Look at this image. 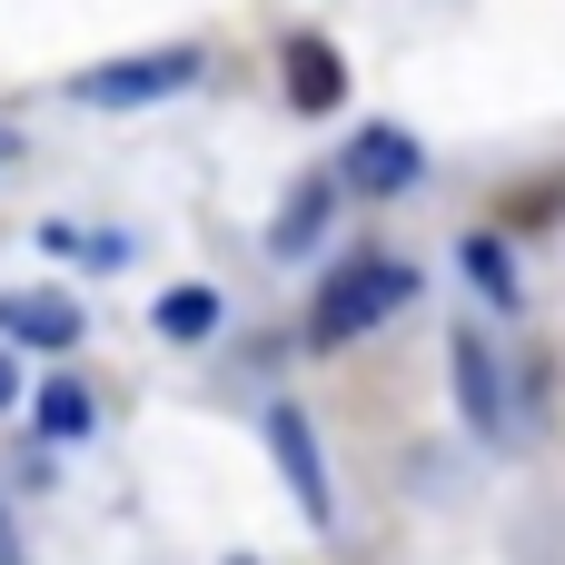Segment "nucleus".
Instances as JSON below:
<instances>
[{
    "mask_svg": "<svg viewBox=\"0 0 565 565\" xmlns=\"http://www.w3.org/2000/svg\"><path fill=\"white\" fill-rule=\"evenodd\" d=\"M407 298H417V268L387 258V248H358V258H338V268L318 278V298H308V348L338 358V348H358L367 328H387Z\"/></svg>",
    "mask_w": 565,
    "mask_h": 565,
    "instance_id": "1",
    "label": "nucleus"
},
{
    "mask_svg": "<svg viewBox=\"0 0 565 565\" xmlns=\"http://www.w3.org/2000/svg\"><path fill=\"white\" fill-rule=\"evenodd\" d=\"M199 79H209V50L179 40V50H129V60L79 70L70 99H79V109H149V99H179V89H199Z\"/></svg>",
    "mask_w": 565,
    "mask_h": 565,
    "instance_id": "2",
    "label": "nucleus"
},
{
    "mask_svg": "<svg viewBox=\"0 0 565 565\" xmlns=\"http://www.w3.org/2000/svg\"><path fill=\"white\" fill-rule=\"evenodd\" d=\"M268 457H278V477H288L298 516H308V526H338V497H328V457H318V427H308V407H268Z\"/></svg>",
    "mask_w": 565,
    "mask_h": 565,
    "instance_id": "3",
    "label": "nucleus"
},
{
    "mask_svg": "<svg viewBox=\"0 0 565 565\" xmlns=\"http://www.w3.org/2000/svg\"><path fill=\"white\" fill-rule=\"evenodd\" d=\"M338 179H348V189H367V199H407V189L427 179V149H417L407 129H387V119H367V129L348 139V159H338Z\"/></svg>",
    "mask_w": 565,
    "mask_h": 565,
    "instance_id": "4",
    "label": "nucleus"
},
{
    "mask_svg": "<svg viewBox=\"0 0 565 565\" xmlns=\"http://www.w3.org/2000/svg\"><path fill=\"white\" fill-rule=\"evenodd\" d=\"M0 338L10 348H79L89 338V318H79V298H60V288H0Z\"/></svg>",
    "mask_w": 565,
    "mask_h": 565,
    "instance_id": "5",
    "label": "nucleus"
},
{
    "mask_svg": "<svg viewBox=\"0 0 565 565\" xmlns=\"http://www.w3.org/2000/svg\"><path fill=\"white\" fill-rule=\"evenodd\" d=\"M278 79H288V109H298V119H328V109L348 99V60H338L318 30H298V40L278 50Z\"/></svg>",
    "mask_w": 565,
    "mask_h": 565,
    "instance_id": "6",
    "label": "nucleus"
},
{
    "mask_svg": "<svg viewBox=\"0 0 565 565\" xmlns=\"http://www.w3.org/2000/svg\"><path fill=\"white\" fill-rule=\"evenodd\" d=\"M447 367H457V407H467V427H477V437H507V377H497V348H487L477 328H457V338H447Z\"/></svg>",
    "mask_w": 565,
    "mask_h": 565,
    "instance_id": "7",
    "label": "nucleus"
},
{
    "mask_svg": "<svg viewBox=\"0 0 565 565\" xmlns=\"http://www.w3.org/2000/svg\"><path fill=\"white\" fill-rule=\"evenodd\" d=\"M338 189H348V179H298L288 209L268 218V258H308V248L328 238V218H338Z\"/></svg>",
    "mask_w": 565,
    "mask_h": 565,
    "instance_id": "8",
    "label": "nucleus"
},
{
    "mask_svg": "<svg viewBox=\"0 0 565 565\" xmlns=\"http://www.w3.org/2000/svg\"><path fill=\"white\" fill-rule=\"evenodd\" d=\"M149 328H159L169 348H209V338L228 328V298H218V288H159Z\"/></svg>",
    "mask_w": 565,
    "mask_h": 565,
    "instance_id": "9",
    "label": "nucleus"
},
{
    "mask_svg": "<svg viewBox=\"0 0 565 565\" xmlns=\"http://www.w3.org/2000/svg\"><path fill=\"white\" fill-rule=\"evenodd\" d=\"M30 417H40V437H50V447H79V437L99 427V397L60 367V377H40V387H30Z\"/></svg>",
    "mask_w": 565,
    "mask_h": 565,
    "instance_id": "10",
    "label": "nucleus"
},
{
    "mask_svg": "<svg viewBox=\"0 0 565 565\" xmlns=\"http://www.w3.org/2000/svg\"><path fill=\"white\" fill-rule=\"evenodd\" d=\"M40 258H89V268H129V238L119 228H79V218H40L30 228Z\"/></svg>",
    "mask_w": 565,
    "mask_h": 565,
    "instance_id": "11",
    "label": "nucleus"
},
{
    "mask_svg": "<svg viewBox=\"0 0 565 565\" xmlns=\"http://www.w3.org/2000/svg\"><path fill=\"white\" fill-rule=\"evenodd\" d=\"M457 268L477 278V298H487V308H516V298H526V278H516V258H507V238H487V228H477V238L457 248Z\"/></svg>",
    "mask_w": 565,
    "mask_h": 565,
    "instance_id": "12",
    "label": "nucleus"
},
{
    "mask_svg": "<svg viewBox=\"0 0 565 565\" xmlns=\"http://www.w3.org/2000/svg\"><path fill=\"white\" fill-rule=\"evenodd\" d=\"M0 565H30V546H20V526H10V497H0Z\"/></svg>",
    "mask_w": 565,
    "mask_h": 565,
    "instance_id": "13",
    "label": "nucleus"
},
{
    "mask_svg": "<svg viewBox=\"0 0 565 565\" xmlns=\"http://www.w3.org/2000/svg\"><path fill=\"white\" fill-rule=\"evenodd\" d=\"M20 407V367H10V348H0V417Z\"/></svg>",
    "mask_w": 565,
    "mask_h": 565,
    "instance_id": "14",
    "label": "nucleus"
},
{
    "mask_svg": "<svg viewBox=\"0 0 565 565\" xmlns=\"http://www.w3.org/2000/svg\"><path fill=\"white\" fill-rule=\"evenodd\" d=\"M10 159H20V139H10V129H0V169H10Z\"/></svg>",
    "mask_w": 565,
    "mask_h": 565,
    "instance_id": "15",
    "label": "nucleus"
},
{
    "mask_svg": "<svg viewBox=\"0 0 565 565\" xmlns=\"http://www.w3.org/2000/svg\"><path fill=\"white\" fill-rule=\"evenodd\" d=\"M228 565H258V556H228Z\"/></svg>",
    "mask_w": 565,
    "mask_h": 565,
    "instance_id": "16",
    "label": "nucleus"
}]
</instances>
